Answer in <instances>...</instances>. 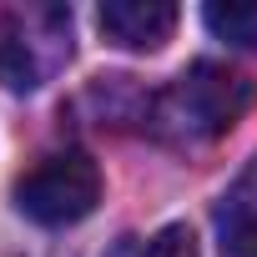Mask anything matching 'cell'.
<instances>
[{"instance_id": "8992f818", "label": "cell", "mask_w": 257, "mask_h": 257, "mask_svg": "<svg viewBox=\"0 0 257 257\" xmlns=\"http://www.w3.org/2000/svg\"><path fill=\"white\" fill-rule=\"evenodd\" d=\"M202 21H207V31L222 41V46H232V51H257V0H217V6H207L202 11Z\"/></svg>"}, {"instance_id": "5b68a950", "label": "cell", "mask_w": 257, "mask_h": 257, "mask_svg": "<svg viewBox=\"0 0 257 257\" xmlns=\"http://www.w3.org/2000/svg\"><path fill=\"white\" fill-rule=\"evenodd\" d=\"M217 237L227 257H257V162L222 192L217 202Z\"/></svg>"}, {"instance_id": "6da1fadb", "label": "cell", "mask_w": 257, "mask_h": 257, "mask_svg": "<svg viewBox=\"0 0 257 257\" xmlns=\"http://www.w3.org/2000/svg\"><path fill=\"white\" fill-rule=\"evenodd\" d=\"M247 106H252V81L242 71L217 66V61H197L172 86L147 96L142 121H147V132L162 137V142L197 147V142H212V137L232 132Z\"/></svg>"}, {"instance_id": "7a4b0ae2", "label": "cell", "mask_w": 257, "mask_h": 257, "mask_svg": "<svg viewBox=\"0 0 257 257\" xmlns=\"http://www.w3.org/2000/svg\"><path fill=\"white\" fill-rule=\"evenodd\" d=\"M71 61V11L66 6H6L0 11V86L41 91Z\"/></svg>"}, {"instance_id": "3957f363", "label": "cell", "mask_w": 257, "mask_h": 257, "mask_svg": "<svg viewBox=\"0 0 257 257\" xmlns=\"http://www.w3.org/2000/svg\"><path fill=\"white\" fill-rule=\"evenodd\" d=\"M96 202H101V172L86 152L41 157L16 182V212L31 217L36 227H71V222L91 217Z\"/></svg>"}, {"instance_id": "52a82bcc", "label": "cell", "mask_w": 257, "mask_h": 257, "mask_svg": "<svg viewBox=\"0 0 257 257\" xmlns=\"http://www.w3.org/2000/svg\"><path fill=\"white\" fill-rule=\"evenodd\" d=\"M137 257H197V237H192V227L172 222V227H162L152 242H142Z\"/></svg>"}, {"instance_id": "277c9868", "label": "cell", "mask_w": 257, "mask_h": 257, "mask_svg": "<svg viewBox=\"0 0 257 257\" xmlns=\"http://www.w3.org/2000/svg\"><path fill=\"white\" fill-rule=\"evenodd\" d=\"M177 16L182 11L172 0H106L96 11V26L121 51H162L177 31Z\"/></svg>"}]
</instances>
